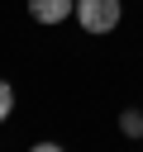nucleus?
I'll list each match as a JSON object with an SVG mask.
<instances>
[{"label": "nucleus", "mask_w": 143, "mask_h": 152, "mask_svg": "<svg viewBox=\"0 0 143 152\" xmlns=\"http://www.w3.org/2000/svg\"><path fill=\"white\" fill-rule=\"evenodd\" d=\"M29 152H67V147H62V142H33Z\"/></svg>", "instance_id": "39448f33"}, {"label": "nucleus", "mask_w": 143, "mask_h": 152, "mask_svg": "<svg viewBox=\"0 0 143 152\" xmlns=\"http://www.w3.org/2000/svg\"><path fill=\"white\" fill-rule=\"evenodd\" d=\"M119 133L143 142V109H124V114H119Z\"/></svg>", "instance_id": "7ed1b4c3"}, {"label": "nucleus", "mask_w": 143, "mask_h": 152, "mask_svg": "<svg viewBox=\"0 0 143 152\" xmlns=\"http://www.w3.org/2000/svg\"><path fill=\"white\" fill-rule=\"evenodd\" d=\"M10 114H14V86H10L5 76H0V124H5Z\"/></svg>", "instance_id": "20e7f679"}, {"label": "nucleus", "mask_w": 143, "mask_h": 152, "mask_svg": "<svg viewBox=\"0 0 143 152\" xmlns=\"http://www.w3.org/2000/svg\"><path fill=\"white\" fill-rule=\"evenodd\" d=\"M72 10H76V0H29V19L48 24V28H57L62 19H72Z\"/></svg>", "instance_id": "f03ea898"}, {"label": "nucleus", "mask_w": 143, "mask_h": 152, "mask_svg": "<svg viewBox=\"0 0 143 152\" xmlns=\"http://www.w3.org/2000/svg\"><path fill=\"white\" fill-rule=\"evenodd\" d=\"M72 19H76V24H81L91 38H100V33H114V28H119L124 5H119V0H76Z\"/></svg>", "instance_id": "f257e3e1"}]
</instances>
